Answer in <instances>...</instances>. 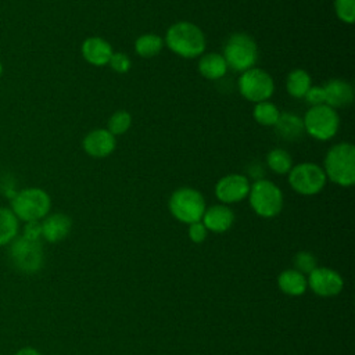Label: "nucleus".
Wrapping results in <instances>:
<instances>
[{"instance_id":"nucleus-1","label":"nucleus","mask_w":355,"mask_h":355,"mask_svg":"<svg viewBox=\"0 0 355 355\" xmlns=\"http://www.w3.org/2000/svg\"><path fill=\"white\" fill-rule=\"evenodd\" d=\"M164 43L182 58H197L204 54L207 47V39L201 28L189 21L172 24L166 29Z\"/></svg>"},{"instance_id":"nucleus-2","label":"nucleus","mask_w":355,"mask_h":355,"mask_svg":"<svg viewBox=\"0 0 355 355\" xmlns=\"http://www.w3.org/2000/svg\"><path fill=\"white\" fill-rule=\"evenodd\" d=\"M323 171L327 180L340 187H351L355 183V147L341 141L331 146L323 159Z\"/></svg>"},{"instance_id":"nucleus-3","label":"nucleus","mask_w":355,"mask_h":355,"mask_svg":"<svg viewBox=\"0 0 355 355\" xmlns=\"http://www.w3.org/2000/svg\"><path fill=\"white\" fill-rule=\"evenodd\" d=\"M51 198L40 187H26L19 190L11 200V211L18 220L39 222L50 214Z\"/></svg>"},{"instance_id":"nucleus-4","label":"nucleus","mask_w":355,"mask_h":355,"mask_svg":"<svg viewBox=\"0 0 355 355\" xmlns=\"http://www.w3.org/2000/svg\"><path fill=\"white\" fill-rule=\"evenodd\" d=\"M248 202L251 209L261 218H275L280 214L284 204L282 189L268 179H258L250 186Z\"/></svg>"},{"instance_id":"nucleus-5","label":"nucleus","mask_w":355,"mask_h":355,"mask_svg":"<svg viewBox=\"0 0 355 355\" xmlns=\"http://www.w3.org/2000/svg\"><path fill=\"white\" fill-rule=\"evenodd\" d=\"M222 55L227 68L236 72H244L255 67L258 60V44L250 35L236 32L227 37Z\"/></svg>"},{"instance_id":"nucleus-6","label":"nucleus","mask_w":355,"mask_h":355,"mask_svg":"<svg viewBox=\"0 0 355 355\" xmlns=\"http://www.w3.org/2000/svg\"><path fill=\"white\" fill-rule=\"evenodd\" d=\"M304 132L312 139L327 141L333 139L340 129V116L337 110L320 104L311 105L302 118Z\"/></svg>"},{"instance_id":"nucleus-7","label":"nucleus","mask_w":355,"mask_h":355,"mask_svg":"<svg viewBox=\"0 0 355 355\" xmlns=\"http://www.w3.org/2000/svg\"><path fill=\"white\" fill-rule=\"evenodd\" d=\"M168 207L172 216L186 225L201 220L207 208L204 196L193 187L176 189L169 197Z\"/></svg>"},{"instance_id":"nucleus-8","label":"nucleus","mask_w":355,"mask_h":355,"mask_svg":"<svg viewBox=\"0 0 355 355\" xmlns=\"http://www.w3.org/2000/svg\"><path fill=\"white\" fill-rule=\"evenodd\" d=\"M287 179L290 187L301 196H315L320 193L327 182L323 168L311 161L293 165L287 173Z\"/></svg>"},{"instance_id":"nucleus-9","label":"nucleus","mask_w":355,"mask_h":355,"mask_svg":"<svg viewBox=\"0 0 355 355\" xmlns=\"http://www.w3.org/2000/svg\"><path fill=\"white\" fill-rule=\"evenodd\" d=\"M10 247V259L22 273H36L44 263V251L40 240L17 236Z\"/></svg>"},{"instance_id":"nucleus-10","label":"nucleus","mask_w":355,"mask_h":355,"mask_svg":"<svg viewBox=\"0 0 355 355\" xmlns=\"http://www.w3.org/2000/svg\"><path fill=\"white\" fill-rule=\"evenodd\" d=\"M237 87L241 97L255 104L259 101H266L273 96L275 82L269 72L262 68L252 67L240 73Z\"/></svg>"},{"instance_id":"nucleus-11","label":"nucleus","mask_w":355,"mask_h":355,"mask_svg":"<svg viewBox=\"0 0 355 355\" xmlns=\"http://www.w3.org/2000/svg\"><path fill=\"white\" fill-rule=\"evenodd\" d=\"M250 186V179L244 173H229L216 182L215 196L225 205L240 202L247 198Z\"/></svg>"},{"instance_id":"nucleus-12","label":"nucleus","mask_w":355,"mask_h":355,"mask_svg":"<svg viewBox=\"0 0 355 355\" xmlns=\"http://www.w3.org/2000/svg\"><path fill=\"white\" fill-rule=\"evenodd\" d=\"M308 287L319 297H334L341 293L344 280L341 275L326 266H316L306 279Z\"/></svg>"},{"instance_id":"nucleus-13","label":"nucleus","mask_w":355,"mask_h":355,"mask_svg":"<svg viewBox=\"0 0 355 355\" xmlns=\"http://www.w3.org/2000/svg\"><path fill=\"white\" fill-rule=\"evenodd\" d=\"M82 147L85 153L93 158H105L114 153L116 139L107 128H97L83 137Z\"/></svg>"},{"instance_id":"nucleus-14","label":"nucleus","mask_w":355,"mask_h":355,"mask_svg":"<svg viewBox=\"0 0 355 355\" xmlns=\"http://www.w3.org/2000/svg\"><path fill=\"white\" fill-rule=\"evenodd\" d=\"M83 60L94 67L108 65V61L114 53L112 46L100 36H89L80 46Z\"/></svg>"},{"instance_id":"nucleus-15","label":"nucleus","mask_w":355,"mask_h":355,"mask_svg":"<svg viewBox=\"0 0 355 355\" xmlns=\"http://www.w3.org/2000/svg\"><path fill=\"white\" fill-rule=\"evenodd\" d=\"M324 92V104L337 110L352 104L354 87L344 79H330L322 85Z\"/></svg>"},{"instance_id":"nucleus-16","label":"nucleus","mask_w":355,"mask_h":355,"mask_svg":"<svg viewBox=\"0 0 355 355\" xmlns=\"http://www.w3.org/2000/svg\"><path fill=\"white\" fill-rule=\"evenodd\" d=\"M201 222L204 223L208 232L225 233L232 227L234 222V214L229 205L215 204L205 208Z\"/></svg>"},{"instance_id":"nucleus-17","label":"nucleus","mask_w":355,"mask_h":355,"mask_svg":"<svg viewBox=\"0 0 355 355\" xmlns=\"http://www.w3.org/2000/svg\"><path fill=\"white\" fill-rule=\"evenodd\" d=\"M42 227V237L49 243H58L64 240L71 229H72V220L68 215L57 212L47 215L40 222Z\"/></svg>"},{"instance_id":"nucleus-18","label":"nucleus","mask_w":355,"mask_h":355,"mask_svg":"<svg viewBox=\"0 0 355 355\" xmlns=\"http://www.w3.org/2000/svg\"><path fill=\"white\" fill-rule=\"evenodd\" d=\"M197 68L200 75L208 80L222 79L229 69L220 53H207L200 55Z\"/></svg>"},{"instance_id":"nucleus-19","label":"nucleus","mask_w":355,"mask_h":355,"mask_svg":"<svg viewBox=\"0 0 355 355\" xmlns=\"http://www.w3.org/2000/svg\"><path fill=\"white\" fill-rule=\"evenodd\" d=\"M273 128L277 136L287 141H294L300 139L304 133L302 118H300L294 112H280V116Z\"/></svg>"},{"instance_id":"nucleus-20","label":"nucleus","mask_w":355,"mask_h":355,"mask_svg":"<svg viewBox=\"0 0 355 355\" xmlns=\"http://www.w3.org/2000/svg\"><path fill=\"white\" fill-rule=\"evenodd\" d=\"M277 286H279L280 291H283L287 295H293V297L304 294L308 288L306 277L295 269L283 270L277 276Z\"/></svg>"},{"instance_id":"nucleus-21","label":"nucleus","mask_w":355,"mask_h":355,"mask_svg":"<svg viewBox=\"0 0 355 355\" xmlns=\"http://www.w3.org/2000/svg\"><path fill=\"white\" fill-rule=\"evenodd\" d=\"M311 86H312V78L302 68H295L287 75L286 90L294 98H304V96L306 94Z\"/></svg>"},{"instance_id":"nucleus-22","label":"nucleus","mask_w":355,"mask_h":355,"mask_svg":"<svg viewBox=\"0 0 355 355\" xmlns=\"http://www.w3.org/2000/svg\"><path fill=\"white\" fill-rule=\"evenodd\" d=\"M164 39L155 33H143L135 40V51L141 58H151L161 53L164 49Z\"/></svg>"},{"instance_id":"nucleus-23","label":"nucleus","mask_w":355,"mask_h":355,"mask_svg":"<svg viewBox=\"0 0 355 355\" xmlns=\"http://www.w3.org/2000/svg\"><path fill=\"white\" fill-rule=\"evenodd\" d=\"M19 233V220L11 208L0 207V247L10 244Z\"/></svg>"},{"instance_id":"nucleus-24","label":"nucleus","mask_w":355,"mask_h":355,"mask_svg":"<svg viewBox=\"0 0 355 355\" xmlns=\"http://www.w3.org/2000/svg\"><path fill=\"white\" fill-rule=\"evenodd\" d=\"M266 165L276 175H287L293 168V158L284 148H272L266 154Z\"/></svg>"},{"instance_id":"nucleus-25","label":"nucleus","mask_w":355,"mask_h":355,"mask_svg":"<svg viewBox=\"0 0 355 355\" xmlns=\"http://www.w3.org/2000/svg\"><path fill=\"white\" fill-rule=\"evenodd\" d=\"M252 116L255 122H258L262 126H275L280 116V111L276 104H273L270 100H266L255 103Z\"/></svg>"},{"instance_id":"nucleus-26","label":"nucleus","mask_w":355,"mask_h":355,"mask_svg":"<svg viewBox=\"0 0 355 355\" xmlns=\"http://www.w3.org/2000/svg\"><path fill=\"white\" fill-rule=\"evenodd\" d=\"M130 126H132V115L125 110L115 111L107 122V129L114 136H119V135L126 133L130 129Z\"/></svg>"},{"instance_id":"nucleus-27","label":"nucleus","mask_w":355,"mask_h":355,"mask_svg":"<svg viewBox=\"0 0 355 355\" xmlns=\"http://www.w3.org/2000/svg\"><path fill=\"white\" fill-rule=\"evenodd\" d=\"M333 7L341 22L352 24L355 21V0H334Z\"/></svg>"},{"instance_id":"nucleus-28","label":"nucleus","mask_w":355,"mask_h":355,"mask_svg":"<svg viewBox=\"0 0 355 355\" xmlns=\"http://www.w3.org/2000/svg\"><path fill=\"white\" fill-rule=\"evenodd\" d=\"M294 266L295 270L304 273H311L315 268H316V258L313 257V254L308 252V251H300L294 255Z\"/></svg>"},{"instance_id":"nucleus-29","label":"nucleus","mask_w":355,"mask_h":355,"mask_svg":"<svg viewBox=\"0 0 355 355\" xmlns=\"http://www.w3.org/2000/svg\"><path fill=\"white\" fill-rule=\"evenodd\" d=\"M108 65L116 73H126L132 67V61L128 54L121 53V51H114L108 61Z\"/></svg>"},{"instance_id":"nucleus-30","label":"nucleus","mask_w":355,"mask_h":355,"mask_svg":"<svg viewBox=\"0 0 355 355\" xmlns=\"http://www.w3.org/2000/svg\"><path fill=\"white\" fill-rule=\"evenodd\" d=\"M207 236H208V230L201 220L193 222L189 225V237L193 243L200 244L207 239Z\"/></svg>"},{"instance_id":"nucleus-31","label":"nucleus","mask_w":355,"mask_h":355,"mask_svg":"<svg viewBox=\"0 0 355 355\" xmlns=\"http://www.w3.org/2000/svg\"><path fill=\"white\" fill-rule=\"evenodd\" d=\"M304 100L309 104V105H320L324 104V92L322 86H311L309 90L306 92V94L304 96Z\"/></svg>"},{"instance_id":"nucleus-32","label":"nucleus","mask_w":355,"mask_h":355,"mask_svg":"<svg viewBox=\"0 0 355 355\" xmlns=\"http://www.w3.org/2000/svg\"><path fill=\"white\" fill-rule=\"evenodd\" d=\"M22 236L26 239H31V240H39L42 237L40 222H26Z\"/></svg>"},{"instance_id":"nucleus-33","label":"nucleus","mask_w":355,"mask_h":355,"mask_svg":"<svg viewBox=\"0 0 355 355\" xmlns=\"http://www.w3.org/2000/svg\"><path fill=\"white\" fill-rule=\"evenodd\" d=\"M15 355H42V354L37 349L32 348V347H24L21 349H18L15 352Z\"/></svg>"},{"instance_id":"nucleus-34","label":"nucleus","mask_w":355,"mask_h":355,"mask_svg":"<svg viewBox=\"0 0 355 355\" xmlns=\"http://www.w3.org/2000/svg\"><path fill=\"white\" fill-rule=\"evenodd\" d=\"M1 73H3V64H1V61H0V76H1Z\"/></svg>"}]
</instances>
